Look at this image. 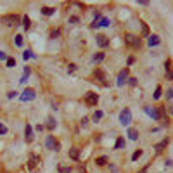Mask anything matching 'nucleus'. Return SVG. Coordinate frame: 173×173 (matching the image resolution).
Returning a JSON list of instances; mask_svg holds the SVG:
<instances>
[{
  "label": "nucleus",
  "instance_id": "1",
  "mask_svg": "<svg viewBox=\"0 0 173 173\" xmlns=\"http://www.w3.org/2000/svg\"><path fill=\"white\" fill-rule=\"evenodd\" d=\"M0 23L5 24V26H18L19 24V16L18 14H7V16H2Z\"/></svg>",
  "mask_w": 173,
  "mask_h": 173
},
{
  "label": "nucleus",
  "instance_id": "2",
  "mask_svg": "<svg viewBox=\"0 0 173 173\" xmlns=\"http://www.w3.org/2000/svg\"><path fill=\"white\" fill-rule=\"evenodd\" d=\"M120 123L121 125H130L132 123V111L128 109V107H125L120 114Z\"/></svg>",
  "mask_w": 173,
  "mask_h": 173
},
{
  "label": "nucleus",
  "instance_id": "3",
  "mask_svg": "<svg viewBox=\"0 0 173 173\" xmlns=\"http://www.w3.org/2000/svg\"><path fill=\"white\" fill-rule=\"evenodd\" d=\"M125 42L130 45V47H133V49H139L140 47V38L139 36H135V35H125Z\"/></svg>",
  "mask_w": 173,
  "mask_h": 173
},
{
  "label": "nucleus",
  "instance_id": "4",
  "mask_svg": "<svg viewBox=\"0 0 173 173\" xmlns=\"http://www.w3.org/2000/svg\"><path fill=\"white\" fill-rule=\"evenodd\" d=\"M85 102H87L88 106H97V102H99V95H97L95 92H88V93L85 95Z\"/></svg>",
  "mask_w": 173,
  "mask_h": 173
},
{
  "label": "nucleus",
  "instance_id": "5",
  "mask_svg": "<svg viewBox=\"0 0 173 173\" xmlns=\"http://www.w3.org/2000/svg\"><path fill=\"white\" fill-rule=\"evenodd\" d=\"M166 101H168V104H166L164 107H168V111L173 114V90H172V88H168V90H166Z\"/></svg>",
  "mask_w": 173,
  "mask_h": 173
},
{
  "label": "nucleus",
  "instance_id": "6",
  "mask_svg": "<svg viewBox=\"0 0 173 173\" xmlns=\"http://www.w3.org/2000/svg\"><path fill=\"white\" fill-rule=\"evenodd\" d=\"M95 42H97V45H99V47H104V49L109 45V40H107V36H106V35H97V36H95Z\"/></svg>",
  "mask_w": 173,
  "mask_h": 173
},
{
  "label": "nucleus",
  "instance_id": "7",
  "mask_svg": "<svg viewBox=\"0 0 173 173\" xmlns=\"http://www.w3.org/2000/svg\"><path fill=\"white\" fill-rule=\"evenodd\" d=\"M31 99H35V90L33 88H26L23 92V95H21V101H31Z\"/></svg>",
  "mask_w": 173,
  "mask_h": 173
},
{
  "label": "nucleus",
  "instance_id": "8",
  "mask_svg": "<svg viewBox=\"0 0 173 173\" xmlns=\"http://www.w3.org/2000/svg\"><path fill=\"white\" fill-rule=\"evenodd\" d=\"M24 139L28 144L33 142V126L31 125H26V128H24Z\"/></svg>",
  "mask_w": 173,
  "mask_h": 173
},
{
  "label": "nucleus",
  "instance_id": "9",
  "mask_svg": "<svg viewBox=\"0 0 173 173\" xmlns=\"http://www.w3.org/2000/svg\"><path fill=\"white\" fill-rule=\"evenodd\" d=\"M164 71H166L168 80H173V62L172 61H166V62H164Z\"/></svg>",
  "mask_w": 173,
  "mask_h": 173
},
{
  "label": "nucleus",
  "instance_id": "10",
  "mask_svg": "<svg viewBox=\"0 0 173 173\" xmlns=\"http://www.w3.org/2000/svg\"><path fill=\"white\" fill-rule=\"evenodd\" d=\"M126 78H128V68H126V69H123V71L118 74V87H121L123 83L126 82Z\"/></svg>",
  "mask_w": 173,
  "mask_h": 173
},
{
  "label": "nucleus",
  "instance_id": "11",
  "mask_svg": "<svg viewBox=\"0 0 173 173\" xmlns=\"http://www.w3.org/2000/svg\"><path fill=\"white\" fill-rule=\"evenodd\" d=\"M145 112H147L149 116H153L154 120H158V121H159V112H158V107H153V109H151V107H145Z\"/></svg>",
  "mask_w": 173,
  "mask_h": 173
},
{
  "label": "nucleus",
  "instance_id": "12",
  "mask_svg": "<svg viewBox=\"0 0 173 173\" xmlns=\"http://www.w3.org/2000/svg\"><path fill=\"white\" fill-rule=\"evenodd\" d=\"M69 158L74 159V161L80 159V149H78V147H71V149H69Z\"/></svg>",
  "mask_w": 173,
  "mask_h": 173
},
{
  "label": "nucleus",
  "instance_id": "13",
  "mask_svg": "<svg viewBox=\"0 0 173 173\" xmlns=\"http://www.w3.org/2000/svg\"><path fill=\"white\" fill-rule=\"evenodd\" d=\"M159 36H158V35H151V36H149V42H147V43H149V47H156V45H159Z\"/></svg>",
  "mask_w": 173,
  "mask_h": 173
},
{
  "label": "nucleus",
  "instance_id": "14",
  "mask_svg": "<svg viewBox=\"0 0 173 173\" xmlns=\"http://www.w3.org/2000/svg\"><path fill=\"white\" fill-rule=\"evenodd\" d=\"M45 145H47V149H52V151H54V147H55V139H54V135H49V137H47Z\"/></svg>",
  "mask_w": 173,
  "mask_h": 173
},
{
  "label": "nucleus",
  "instance_id": "15",
  "mask_svg": "<svg viewBox=\"0 0 173 173\" xmlns=\"http://www.w3.org/2000/svg\"><path fill=\"white\" fill-rule=\"evenodd\" d=\"M168 142H170V140H168V139H164V140H161V142H159V144H156V145H154V149H156V153H161V151H163L164 147L168 145Z\"/></svg>",
  "mask_w": 173,
  "mask_h": 173
},
{
  "label": "nucleus",
  "instance_id": "16",
  "mask_svg": "<svg viewBox=\"0 0 173 173\" xmlns=\"http://www.w3.org/2000/svg\"><path fill=\"white\" fill-rule=\"evenodd\" d=\"M38 161H40V158H38L36 154H33V156H31V159H30V163H28V168H30V170H33V168L38 164Z\"/></svg>",
  "mask_w": 173,
  "mask_h": 173
},
{
  "label": "nucleus",
  "instance_id": "17",
  "mask_svg": "<svg viewBox=\"0 0 173 173\" xmlns=\"http://www.w3.org/2000/svg\"><path fill=\"white\" fill-rule=\"evenodd\" d=\"M93 76H95V78H99L102 83H106V74H104L102 69H95V71H93Z\"/></svg>",
  "mask_w": 173,
  "mask_h": 173
},
{
  "label": "nucleus",
  "instance_id": "18",
  "mask_svg": "<svg viewBox=\"0 0 173 173\" xmlns=\"http://www.w3.org/2000/svg\"><path fill=\"white\" fill-rule=\"evenodd\" d=\"M30 73H31L30 66H26V68H24V74H23V78H21L19 82H21V83H26V80H28V76H30Z\"/></svg>",
  "mask_w": 173,
  "mask_h": 173
},
{
  "label": "nucleus",
  "instance_id": "19",
  "mask_svg": "<svg viewBox=\"0 0 173 173\" xmlns=\"http://www.w3.org/2000/svg\"><path fill=\"white\" fill-rule=\"evenodd\" d=\"M95 164H97V166H104V164H107V158H106V156L97 158V159H95Z\"/></svg>",
  "mask_w": 173,
  "mask_h": 173
},
{
  "label": "nucleus",
  "instance_id": "20",
  "mask_svg": "<svg viewBox=\"0 0 173 173\" xmlns=\"http://www.w3.org/2000/svg\"><path fill=\"white\" fill-rule=\"evenodd\" d=\"M23 26H24V30H30L31 28V21L28 16H23Z\"/></svg>",
  "mask_w": 173,
  "mask_h": 173
},
{
  "label": "nucleus",
  "instance_id": "21",
  "mask_svg": "<svg viewBox=\"0 0 173 173\" xmlns=\"http://www.w3.org/2000/svg\"><path fill=\"white\" fill-rule=\"evenodd\" d=\"M54 10L55 9H52V7H42V14H43V16H52Z\"/></svg>",
  "mask_w": 173,
  "mask_h": 173
},
{
  "label": "nucleus",
  "instance_id": "22",
  "mask_svg": "<svg viewBox=\"0 0 173 173\" xmlns=\"http://www.w3.org/2000/svg\"><path fill=\"white\" fill-rule=\"evenodd\" d=\"M128 135H130L132 140H137V139H139V132H137L135 128H130V130H128Z\"/></svg>",
  "mask_w": 173,
  "mask_h": 173
},
{
  "label": "nucleus",
  "instance_id": "23",
  "mask_svg": "<svg viewBox=\"0 0 173 173\" xmlns=\"http://www.w3.org/2000/svg\"><path fill=\"white\" fill-rule=\"evenodd\" d=\"M125 147V139L123 137H120L118 140H116V145H114V149H123Z\"/></svg>",
  "mask_w": 173,
  "mask_h": 173
},
{
  "label": "nucleus",
  "instance_id": "24",
  "mask_svg": "<svg viewBox=\"0 0 173 173\" xmlns=\"http://www.w3.org/2000/svg\"><path fill=\"white\" fill-rule=\"evenodd\" d=\"M47 128H49V130H54V128H55V120H54V118H49V120H47Z\"/></svg>",
  "mask_w": 173,
  "mask_h": 173
},
{
  "label": "nucleus",
  "instance_id": "25",
  "mask_svg": "<svg viewBox=\"0 0 173 173\" xmlns=\"http://www.w3.org/2000/svg\"><path fill=\"white\" fill-rule=\"evenodd\" d=\"M142 156V149H139V151H135V153L132 154V161H137L139 158Z\"/></svg>",
  "mask_w": 173,
  "mask_h": 173
},
{
  "label": "nucleus",
  "instance_id": "26",
  "mask_svg": "<svg viewBox=\"0 0 173 173\" xmlns=\"http://www.w3.org/2000/svg\"><path fill=\"white\" fill-rule=\"evenodd\" d=\"M161 92H163V88L158 85V87H156V92H154V99H159V97H161Z\"/></svg>",
  "mask_w": 173,
  "mask_h": 173
},
{
  "label": "nucleus",
  "instance_id": "27",
  "mask_svg": "<svg viewBox=\"0 0 173 173\" xmlns=\"http://www.w3.org/2000/svg\"><path fill=\"white\" fill-rule=\"evenodd\" d=\"M16 66V59L14 57H7V68H14Z\"/></svg>",
  "mask_w": 173,
  "mask_h": 173
},
{
  "label": "nucleus",
  "instance_id": "28",
  "mask_svg": "<svg viewBox=\"0 0 173 173\" xmlns=\"http://www.w3.org/2000/svg\"><path fill=\"white\" fill-rule=\"evenodd\" d=\"M59 173H71V166H59Z\"/></svg>",
  "mask_w": 173,
  "mask_h": 173
},
{
  "label": "nucleus",
  "instance_id": "29",
  "mask_svg": "<svg viewBox=\"0 0 173 173\" xmlns=\"http://www.w3.org/2000/svg\"><path fill=\"white\" fill-rule=\"evenodd\" d=\"M102 116H104V112H102V111H95V112H93V120H95V121H99Z\"/></svg>",
  "mask_w": 173,
  "mask_h": 173
},
{
  "label": "nucleus",
  "instance_id": "30",
  "mask_svg": "<svg viewBox=\"0 0 173 173\" xmlns=\"http://www.w3.org/2000/svg\"><path fill=\"white\" fill-rule=\"evenodd\" d=\"M102 59H104V54H102V52H101V54H95V55H93V61H95V62H101Z\"/></svg>",
  "mask_w": 173,
  "mask_h": 173
},
{
  "label": "nucleus",
  "instance_id": "31",
  "mask_svg": "<svg viewBox=\"0 0 173 173\" xmlns=\"http://www.w3.org/2000/svg\"><path fill=\"white\" fill-rule=\"evenodd\" d=\"M142 35H144V36H147V35H149V28H147V24H145V23H142Z\"/></svg>",
  "mask_w": 173,
  "mask_h": 173
},
{
  "label": "nucleus",
  "instance_id": "32",
  "mask_svg": "<svg viewBox=\"0 0 173 173\" xmlns=\"http://www.w3.org/2000/svg\"><path fill=\"white\" fill-rule=\"evenodd\" d=\"M16 45H18V47H23V36H21V35L16 36Z\"/></svg>",
  "mask_w": 173,
  "mask_h": 173
},
{
  "label": "nucleus",
  "instance_id": "33",
  "mask_svg": "<svg viewBox=\"0 0 173 173\" xmlns=\"http://www.w3.org/2000/svg\"><path fill=\"white\" fill-rule=\"evenodd\" d=\"M5 133H7V126L0 123V135H5Z\"/></svg>",
  "mask_w": 173,
  "mask_h": 173
},
{
  "label": "nucleus",
  "instance_id": "34",
  "mask_svg": "<svg viewBox=\"0 0 173 173\" xmlns=\"http://www.w3.org/2000/svg\"><path fill=\"white\" fill-rule=\"evenodd\" d=\"M99 26H109V19H107V18H102V21H101Z\"/></svg>",
  "mask_w": 173,
  "mask_h": 173
},
{
  "label": "nucleus",
  "instance_id": "35",
  "mask_svg": "<svg viewBox=\"0 0 173 173\" xmlns=\"http://www.w3.org/2000/svg\"><path fill=\"white\" fill-rule=\"evenodd\" d=\"M31 55H33V54H31V50H26L24 54H23V57H24V59H30Z\"/></svg>",
  "mask_w": 173,
  "mask_h": 173
},
{
  "label": "nucleus",
  "instance_id": "36",
  "mask_svg": "<svg viewBox=\"0 0 173 173\" xmlns=\"http://www.w3.org/2000/svg\"><path fill=\"white\" fill-rule=\"evenodd\" d=\"M0 61H7V55L4 52H0Z\"/></svg>",
  "mask_w": 173,
  "mask_h": 173
},
{
  "label": "nucleus",
  "instance_id": "37",
  "mask_svg": "<svg viewBox=\"0 0 173 173\" xmlns=\"http://www.w3.org/2000/svg\"><path fill=\"white\" fill-rule=\"evenodd\" d=\"M88 125V118H83L82 120V126H87Z\"/></svg>",
  "mask_w": 173,
  "mask_h": 173
},
{
  "label": "nucleus",
  "instance_id": "38",
  "mask_svg": "<svg viewBox=\"0 0 173 173\" xmlns=\"http://www.w3.org/2000/svg\"><path fill=\"white\" fill-rule=\"evenodd\" d=\"M54 151H55V153H57V151H61V144H59V142H55V147H54Z\"/></svg>",
  "mask_w": 173,
  "mask_h": 173
},
{
  "label": "nucleus",
  "instance_id": "39",
  "mask_svg": "<svg viewBox=\"0 0 173 173\" xmlns=\"http://www.w3.org/2000/svg\"><path fill=\"white\" fill-rule=\"evenodd\" d=\"M78 21H80V19H78L76 16H73V18H69V23H78Z\"/></svg>",
  "mask_w": 173,
  "mask_h": 173
},
{
  "label": "nucleus",
  "instance_id": "40",
  "mask_svg": "<svg viewBox=\"0 0 173 173\" xmlns=\"http://www.w3.org/2000/svg\"><path fill=\"white\" fill-rule=\"evenodd\" d=\"M147 170H149V164H147V166H144V168H142V170H140L139 173H147Z\"/></svg>",
  "mask_w": 173,
  "mask_h": 173
},
{
  "label": "nucleus",
  "instance_id": "41",
  "mask_svg": "<svg viewBox=\"0 0 173 173\" xmlns=\"http://www.w3.org/2000/svg\"><path fill=\"white\" fill-rule=\"evenodd\" d=\"M133 62H135V57H133V55H130V57H128V64H133Z\"/></svg>",
  "mask_w": 173,
  "mask_h": 173
},
{
  "label": "nucleus",
  "instance_id": "42",
  "mask_svg": "<svg viewBox=\"0 0 173 173\" xmlns=\"http://www.w3.org/2000/svg\"><path fill=\"white\" fill-rule=\"evenodd\" d=\"M57 35H59V30H55V31H52V35H50V36H52V38H55V36H57Z\"/></svg>",
  "mask_w": 173,
  "mask_h": 173
},
{
  "label": "nucleus",
  "instance_id": "43",
  "mask_svg": "<svg viewBox=\"0 0 173 173\" xmlns=\"http://www.w3.org/2000/svg\"><path fill=\"white\" fill-rule=\"evenodd\" d=\"M7 97H9V99H12V97H16V92H9V93H7Z\"/></svg>",
  "mask_w": 173,
  "mask_h": 173
},
{
  "label": "nucleus",
  "instance_id": "44",
  "mask_svg": "<svg viewBox=\"0 0 173 173\" xmlns=\"http://www.w3.org/2000/svg\"><path fill=\"white\" fill-rule=\"evenodd\" d=\"M68 69H69V71H74V69H76V66H74V64H69V68H68Z\"/></svg>",
  "mask_w": 173,
  "mask_h": 173
}]
</instances>
